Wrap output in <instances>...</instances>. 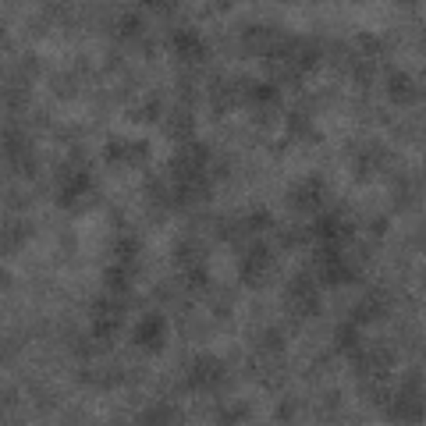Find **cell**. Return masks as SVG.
<instances>
[{
    "label": "cell",
    "mask_w": 426,
    "mask_h": 426,
    "mask_svg": "<svg viewBox=\"0 0 426 426\" xmlns=\"http://www.w3.org/2000/svg\"><path fill=\"white\" fill-rule=\"evenodd\" d=\"M135 345L146 348V352H156L164 345V320L160 316H146L139 327H135Z\"/></svg>",
    "instance_id": "obj_1"
},
{
    "label": "cell",
    "mask_w": 426,
    "mask_h": 426,
    "mask_svg": "<svg viewBox=\"0 0 426 426\" xmlns=\"http://www.w3.org/2000/svg\"><path fill=\"white\" fill-rule=\"evenodd\" d=\"M174 53L192 64V60H203V57H206V46H203V39H199L192 28H181V32H174Z\"/></svg>",
    "instance_id": "obj_2"
},
{
    "label": "cell",
    "mask_w": 426,
    "mask_h": 426,
    "mask_svg": "<svg viewBox=\"0 0 426 426\" xmlns=\"http://www.w3.org/2000/svg\"><path fill=\"white\" fill-rule=\"evenodd\" d=\"M391 100L395 103H412L416 100V82L409 78V75H391Z\"/></svg>",
    "instance_id": "obj_3"
},
{
    "label": "cell",
    "mask_w": 426,
    "mask_h": 426,
    "mask_svg": "<svg viewBox=\"0 0 426 426\" xmlns=\"http://www.w3.org/2000/svg\"><path fill=\"white\" fill-rule=\"evenodd\" d=\"M167 124H171V135H174V139H185V142L192 139V114H188L185 107H178Z\"/></svg>",
    "instance_id": "obj_4"
},
{
    "label": "cell",
    "mask_w": 426,
    "mask_h": 426,
    "mask_svg": "<svg viewBox=\"0 0 426 426\" xmlns=\"http://www.w3.org/2000/svg\"><path fill=\"white\" fill-rule=\"evenodd\" d=\"M114 252H117V263H124V267H128V263L139 256V242H135V238H117Z\"/></svg>",
    "instance_id": "obj_5"
},
{
    "label": "cell",
    "mask_w": 426,
    "mask_h": 426,
    "mask_svg": "<svg viewBox=\"0 0 426 426\" xmlns=\"http://www.w3.org/2000/svg\"><path fill=\"white\" fill-rule=\"evenodd\" d=\"M139 28H142L139 14H121V21H117V36H121V39H132V36H139Z\"/></svg>",
    "instance_id": "obj_6"
}]
</instances>
